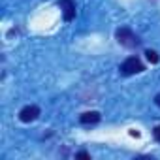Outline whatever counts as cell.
Segmentation results:
<instances>
[{
    "mask_svg": "<svg viewBox=\"0 0 160 160\" xmlns=\"http://www.w3.org/2000/svg\"><path fill=\"white\" fill-rule=\"evenodd\" d=\"M115 38H117V42H119L121 45H124V47H128V49H134V47L139 45V38H138L128 27L117 28V30H115Z\"/></svg>",
    "mask_w": 160,
    "mask_h": 160,
    "instance_id": "6da1fadb",
    "label": "cell"
},
{
    "mask_svg": "<svg viewBox=\"0 0 160 160\" xmlns=\"http://www.w3.org/2000/svg\"><path fill=\"white\" fill-rule=\"evenodd\" d=\"M121 73L122 75H136V73H141L143 70H145V66H143V62L138 58V57H128L122 64H121Z\"/></svg>",
    "mask_w": 160,
    "mask_h": 160,
    "instance_id": "7a4b0ae2",
    "label": "cell"
},
{
    "mask_svg": "<svg viewBox=\"0 0 160 160\" xmlns=\"http://www.w3.org/2000/svg\"><path fill=\"white\" fill-rule=\"evenodd\" d=\"M58 8L62 12L64 21H73L75 19V2L73 0H58Z\"/></svg>",
    "mask_w": 160,
    "mask_h": 160,
    "instance_id": "3957f363",
    "label": "cell"
},
{
    "mask_svg": "<svg viewBox=\"0 0 160 160\" xmlns=\"http://www.w3.org/2000/svg\"><path fill=\"white\" fill-rule=\"evenodd\" d=\"M40 117V108L38 106H25L19 111V121L21 122H32Z\"/></svg>",
    "mask_w": 160,
    "mask_h": 160,
    "instance_id": "277c9868",
    "label": "cell"
},
{
    "mask_svg": "<svg viewBox=\"0 0 160 160\" xmlns=\"http://www.w3.org/2000/svg\"><path fill=\"white\" fill-rule=\"evenodd\" d=\"M100 113L98 111H85L81 117H79V122L81 124H96V122H100Z\"/></svg>",
    "mask_w": 160,
    "mask_h": 160,
    "instance_id": "5b68a950",
    "label": "cell"
},
{
    "mask_svg": "<svg viewBox=\"0 0 160 160\" xmlns=\"http://www.w3.org/2000/svg\"><path fill=\"white\" fill-rule=\"evenodd\" d=\"M145 57H147V60H149L151 64H156V62H160V57H158V53H156V51H152V49H147V51H145Z\"/></svg>",
    "mask_w": 160,
    "mask_h": 160,
    "instance_id": "8992f818",
    "label": "cell"
},
{
    "mask_svg": "<svg viewBox=\"0 0 160 160\" xmlns=\"http://www.w3.org/2000/svg\"><path fill=\"white\" fill-rule=\"evenodd\" d=\"M152 136H154V139H156V141H158V143H160V124H158V126H154V128H152Z\"/></svg>",
    "mask_w": 160,
    "mask_h": 160,
    "instance_id": "52a82bcc",
    "label": "cell"
},
{
    "mask_svg": "<svg viewBox=\"0 0 160 160\" xmlns=\"http://www.w3.org/2000/svg\"><path fill=\"white\" fill-rule=\"evenodd\" d=\"M75 156H77V158H91V154H89L87 151H79V152H75Z\"/></svg>",
    "mask_w": 160,
    "mask_h": 160,
    "instance_id": "ba28073f",
    "label": "cell"
},
{
    "mask_svg": "<svg viewBox=\"0 0 160 160\" xmlns=\"http://www.w3.org/2000/svg\"><path fill=\"white\" fill-rule=\"evenodd\" d=\"M154 102H156V106L160 108V94H156V96H154Z\"/></svg>",
    "mask_w": 160,
    "mask_h": 160,
    "instance_id": "9c48e42d",
    "label": "cell"
}]
</instances>
